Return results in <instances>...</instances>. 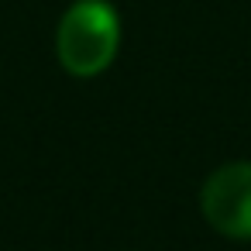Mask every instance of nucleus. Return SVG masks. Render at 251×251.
Returning <instances> with one entry per match:
<instances>
[{
  "mask_svg": "<svg viewBox=\"0 0 251 251\" xmlns=\"http://www.w3.org/2000/svg\"><path fill=\"white\" fill-rule=\"evenodd\" d=\"M200 210L217 234L251 241V162L220 165L200 189Z\"/></svg>",
  "mask_w": 251,
  "mask_h": 251,
  "instance_id": "f03ea898",
  "label": "nucleus"
},
{
  "mask_svg": "<svg viewBox=\"0 0 251 251\" xmlns=\"http://www.w3.org/2000/svg\"><path fill=\"white\" fill-rule=\"evenodd\" d=\"M117 45H121V21L107 0H76L59 21L55 52L69 76L79 79L100 76L114 62Z\"/></svg>",
  "mask_w": 251,
  "mask_h": 251,
  "instance_id": "f257e3e1",
  "label": "nucleus"
}]
</instances>
